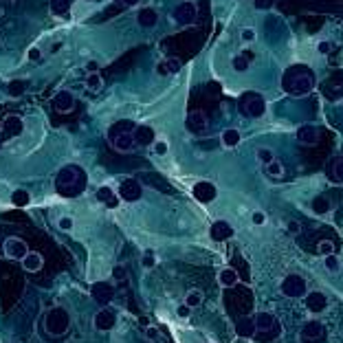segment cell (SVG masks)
<instances>
[{
  "instance_id": "1",
  "label": "cell",
  "mask_w": 343,
  "mask_h": 343,
  "mask_svg": "<svg viewBox=\"0 0 343 343\" xmlns=\"http://www.w3.org/2000/svg\"><path fill=\"white\" fill-rule=\"evenodd\" d=\"M282 88L288 95H295V97H302V95L310 93L315 88V75L308 66L304 64H295V66L286 68V73L282 75Z\"/></svg>"
},
{
  "instance_id": "2",
  "label": "cell",
  "mask_w": 343,
  "mask_h": 343,
  "mask_svg": "<svg viewBox=\"0 0 343 343\" xmlns=\"http://www.w3.org/2000/svg\"><path fill=\"white\" fill-rule=\"evenodd\" d=\"M55 189H57V194L66 196V198L79 196L86 189V172L77 165L62 167L60 174L55 176Z\"/></svg>"
},
{
  "instance_id": "3",
  "label": "cell",
  "mask_w": 343,
  "mask_h": 343,
  "mask_svg": "<svg viewBox=\"0 0 343 343\" xmlns=\"http://www.w3.org/2000/svg\"><path fill=\"white\" fill-rule=\"evenodd\" d=\"M238 110L242 117H251V119H258V117H262L266 112V101L264 97H262L260 93H244L242 97L238 99Z\"/></svg>"
},
{
  "instance_id": "4",
  "label": "cell",
  "mask_w": 343,
  "mask_h": 343,
  "mask_svg": "<svg viewBox=\"0 0 343 343\" xmlns=\"http://www.w3.org/2000/svg\"><path fill=\"white\" fill-rule=\"evenodd\" d=\"M68 326H71V317H68V312L60 308V306H55V308H51L47 312V317H44V328H47V332L49 334H53V337H60V334H64L68 330Z\"/></svg>"
},
{
  "instance_id": "5",
  "label": "cell",
  "mask_w": 343,
  "mask_h": 343,
  "mask_svg": "<svg viewBox=\"0 0 343 343\" xmlns=\"http://www.w3.org/2000/svg\"><path fill=\"white\" fill-rule=\"evenodd\" d=\"M282 293L286 297H293V299L306 297V293H308V284H306V280L302 275L290 273L282 280Z\"/></svg>"
},
{
  "instance_id": "6",
  "label": "cell",
  "mask_w": 343,
  "mask_h": 343,
  "mask_svg": "<svg viewBox=\"0 0 343 343\" xmlns=\"http://www.w3.org/2000/svg\"><path fill=\"white\" fill-rule=\"evenodd\" d=\"M299 339L302 343H324L326 341V328L321 321L312 319V321H306L302 332H299Z\"/></svg>"
},
{
  "instance_id": "7",
  "label": "cell",
  "mask_w": 343,
  "mask_h": 343,
  "mask_svg": "<svg viewBox=\"0 0 343 343\" xmlns=\"http://www.w3.org/2000/svg\"><path fill=\"white\" fill-rule=\"evenodd\" d=\"M255 317V328H258V332H271L275 337H280L284 332L282 324H277V319L271 315V312H258Z\"/></svg>"
},
{
  "instance_id": "8",
  "label": "cell",
  "mask_w": 343,
  "mask_h": 343,
  "mask_svg": "<svg viewBox=\"0 0 343 343\" xmlns=\"http://www.w3.org/2000/svg\"><path fill=\"white\" fill-rule=\"evenodd\" d=\"M3 251L7 258H11V260H25L27 258V242L25 240H20V238H7L5 240V244H3Z\"/></svg>"
},
{
  "instance_id": "9",
  "label": "cell",
  "mask_w": 343,
  "mask_h": 343,
  "mask_svg": "<svg viewBox=\"0 0 343 343\" xmlns=\"http://www.w3.org/2000/svg\"><path fill=\"white\" fill-rule=\"evenodd\" d=\"M90 295L93 299L97 304L101 306H106V304H110L112 302V297H115V286L110 282H95L93 284V288H90Z\"/></svg>"
},
{
  "instance_id": "10",
  "label": "cell",
  "mask_w": 343,
  "mask_h": 343,
  "mask_svg": "<svg viewBox=\"0 0 343 343\" xmlns=\"http://www.w3.org/2000/svg\"><path fill=\"white\" fill-rule=\"evenodd\" d=\"M141 194H143V189H141V183L134 178H126L123 183L119 185V198L121 200H126V202H134L141 198Z\"/></svg>"
},
{
  "instance_id": "11",
  "label": "cell",
  "mask_w": 343,
  "mask_h": 343,
  "mask_svg": "<svg viewBox=\"0 0 343 343\" xmlns=\"http://www.w3.org/2000/svg\"><path fill=\"white\" fill-rule=\"evenodd\" d=\"M304 304L312 315H319V312H324L328 308V297L321 293V290H310V293H306Z\"/></svg>"
},
{
  "instance_id": "12",
  "label": "cell",
  "mask_w": 343,
  "mask_h": 343,
  "mask_svg": "<svg viewBox=\"0 0 343 343\" xmlns=\"http://www.w3.org/2000/svg\"><path fill=\"white\" fill-rule=\"evenodd\" d=\"M196 5L194 3H189V0H185V3H180L176 9H174V13H172V18L176 20L178 25H192L194 20H196Z\"/></svg>"
},
{
  "instance_id": "13",
  "label": "cell",
  "mask_w": 343,
  "mask_h": 343,
  "mask_svg": "<svg viewBox=\"0 0 343 343\" xmlns=\"http://www.w3.org/2000/svg\"><path fill=\"white\" fill-rule=\"evenodd\" d=\"M185 126H187V130H189L192 134H205L207 128H209V121H207V117L202 115L200 110H194V112L187 115Z\"/></svg>"
},
{
  "instance_id": "14",
  "label": "cell",
  "mask_w": 343,
  "mask_h": 343,
  "mask_svg": "<svg viewBox=\"0 0 343 343\" xmlns=\"http://www.w3.org/2000/svg\"><path fill=\"white\" fill-rule=\"evenodd\" d=\"M192 194H194V198L198 202H211V200H216L218 189H216L214 183H209V180H200V183L194 185Z\"/></svg>"
},
{
  "instance_id": "15",
  "label": "cell",
  "mask_w": 343,
  "mask_h": 343,
  "mask_svg": "<svg viewBox=\"0 0 343 343\" xmlns=\"http://www.w3.org/2000/svg\"><path fill=\"white\" fill-rule=\"evenodd\" d=\"M209 236H211V240H216V242H224V240L233 238V227L227 220H216V222H211V227H209Z\"/></svg>"
},
{
  "instance_id": "16",
  "label": "cell",
  "mask_w": 343,
  "mask_h": 343,
  "mask_svg": "<svg viewBox=\"0 0 343 343\" xmlns=\"http://www.w3.org/2000/svg\"><path fill=\"white\" fill-rule=\"evenodd\" d=\"M22 128H25V123L20 117L16 115H11V117H5V121H3V134L7 139H13V136H20L22 134Z\"/></svg>"
},
{
  "instance_id": "17",
  "label": "cell",
  "mask_w": 343,
  "mask_h": 343,
  "mask_svg": "<svg viewBox=\"0 0 343 343\" xmlns=\"http://www.w3.org/2000/svg\"><path fill=\"white\" fill-rule=\"evenodd\" d=\"M73 106H75V97H73L71 90H60L53 97V108L57 112H71Z\"/></svg>"
},
{
  "instance_id": "18",
  "label": "cell",
  "mask_w": 343,
  "mask_h": 343,
  "mask_svg": "<svg viewBox=\"0 0 343 343\" xmlns=\"http://www.w3.org/2000/svg\"><path fill=\"white\" fill-rule=\"evenodd\" d=\"M297 141L304 145H315L319 141V130L312 126V123H304L297 130Z\"/></svg>"
},
{
  "instance_id": "19",
  "label": "cell",
  "mask_w": 343,
  "mask_h": 343,
  "mask_svg": "<svg viewBox=\"0 0 343 343\" xmlns=\"http://www.w3.org/2000/svg\"><path fill=\"white\" fill-rule=\"evenodd\" d=\"M115 324H117V315L108 308H101L97 315H95V328H97V330H112Z\"/></svg>"
},
{
  "instance_id": "20",
  "label": "cell",
  "mask_w": 343,
  "mask_h": 343,
  "mask_svg": "<svg viewBox=\"0 0 343 343\" xmlns=\"http://www.w3.org/2000/svg\"><path fill=\"white\" fill-rule=\"evenodd\" d=\"M112 145H115V150L117 152H132L134 150V134L132 132H123V134H117L115 139H110Z\"/></svg>"
},
{
  "instance_id": "21",
  "label": "cell",
  "mask_w": 343,
  "mask_h": 343,
  "mask_svg": "<svg viewBox=\"0 0 343 343\" xmlns=\"http://www.w3.org/2000/svg\"><path fill=\"white\" fill-rule=\"evenodd\" d=\"M132 134H134L136 145H152V143L156 141V139H154V130H152L150 126H136Z\"/></svg>"
},
{
  "instance_id": "22",
  "label": "cell",
  "mask_w": 343,
  "mask_h": 343,
  "mask_svg": "<svg viewBox=\"0 0 343 343\" xmlns=\"http://www.w3.org/2000/svg\"><path fill=\"white\" fill-rule=\"evenodd\" d=\"M236 332L240 334V337H253L255 332H258V328H255V317H242L236 324Z\"/></svg>"
},
{
  "instance_id": "23",
  "label": "cell",
  "mask_w": 343,
  "mask_h": 343,
  "mask_svg": "<svg viewBox=\"0 0 343 343\" xmlns=\"http://www.w3.org/2000/svg\"><path fill=\"white\" fill-rule=\"evenodd\" d=\"M42 264H44V258H42L40 253H35V251H29L27 253V258L22 260V266H25V271L29 273H38Z\"/></svg>"
},
{
  "instance_id": "24",
  "label": "cell",
  "mask_w": 343,
  "mask_h": 343,
  "mask_svg": "<svg viewBox=\"0 0 343 343\" xmlns=\"http://www.w3.org/2000/svg\"><path fill=\"white\" fill-rule=\"evenodd\" d=\"M156 20H158V16H156V11L154 9H150V7H145V9H141L136 13V22L141 25L143 29H152L156 25Z\"/></svg>"
},
{
  "instance_id": "25",
  "label": "cell",
  "mask_w": 343,
  "mask_h": 343,
  "mask_svg": "<svg viewBox=\"0 0 343 343\" xmlns=\"http://www.w3.org/2000/svg\"><path fill=\"white\" fill-rule=\"evenodd\" d=\"M97 200H101L106 207H110V209H115L117 205H119V196H117L110 187H99L97 189Z\"/></svg>"
},
{
  "instance_id": "26",
  "label": "cell",
  "mask_w": 343,
  "mask_h": 343,
  "mask_svg": "<svg viewBox=\"0 0 343 343\" xmlns=\"http://www.w3.org/2000/svg\"><path fill=\"white\" fill-rule=\"evenodd\" d=\"M218 282H220V286H224V288H233L238 284V271L236 268H222V271L218 273Z\"/></svg>"
},
{
  "instance_id": "27",
  "label": "cell",
  "mask_w": 343,
  "mask_h": 343,
  "mask_svg": "<svg viewBox=\"0 0 343 343\" xmlns=\"http://www.w3.org/2000/svg\"><path fill=\"white\" fill-rule=\"evenodd\" d=\"M27 88H29V82H25V79H13L7 86V95L9 97H20V95H25Z\"/></svg>"
},
{
  "instance_id": "28",
  "label": "cell",
  "mask_w": 343,
  "mask_h": 343,
  "mask_svg": "<svg viewBox=\"0 0 343 343\" xmlns=\"http://www.w3.org/2000/svg\"><path fill=\"white\" fill-rule=\"evenodd\" d=\"M134 123L132 121H119V123H115V126L110 128V132H108V136L115 139L117 134H123V132H134Z\"/></svg>"
},
{
  "instance_id": "29",
  "label": "cell",
  "mask_w": 343,
  "mask_h": 343,
  "mask_svg": "<svg viewBox=\"0 0 343 343\" xmlns=\"http://www.w3.org/2000/svg\"><path fill=\"white\" fill-rule=\"evenodd\" d=\"M330 180H332V183H343V156H339V158L332 161Z\"/></svg>"
},
{
  "instance_id": "30",
  "label": "cell",
  "mask_w": 343,
  "mask_h": 343,
  "mask_svg": "<svg viewBox=\"0 0 343 343\" xmlns=\"http://www.w3.org/2000/svg\"><path fill=\"white\" fill-rule=\"evenodd\" d=\"M238 143H240V132H238V130H233V128L224 130V132H222V145H224V148H236Z\"/></svg>"
},
{
  "instance_id": "31",
  "label": "cell",
  "mask_w": 343,
  "mask_h": 343,
  "mask_svg": "<svg viewBox=\"0 0 343 343\" xmlns=\"http://www.w3.org/2000/svg\"><path fill=\"white\" fill-rule=\"evenodd\" d=\"M324 266H326L328 273H339L341 271V260L337 258V253L324 255Z\"/></svg>"
},
{
  "instance_id": "32",
  "label": "cell",
  "mask_w": 343,
  "mask_h": 343,
  "mask_svg": "<svg viewBox=\"0 0 343 343\" xmlns=\"http://www.w3.org/2000/svg\"><path fill=\"white\" fill-rule=\"evenodd\" d=\"M71 3L73 0H51V11H53L55 16H66L71 9Z\"/></svg>"
},
{
  "instance_id": "33",
  "label": "cell",
  "mask_w": 343,
  "mask_h": 343,
  "mask_svg": "<svg viewBox=\"0 0 343 343\" xmlns=\"http://www.w3.org/2000/svg\"><path fill=\"white\" fill-rule=\"evenodd\" d=\"M11 202L16 207H27L29 202H31V196H29V192H25V189H16V192L11 194Z\"/></svg>"
},
{
  "instance_id": "34",
  "label": "cell",
  "mask_w": 343,
  "mask_h": 343,
  "mask_svg": "<svg viewBox=\"0 0 343 343\" xmlns=\"http://www.w3.org/2000/svg\"><path fill=\"white\" fill-rule=\"evenodd\" d=\"M101 86H104V79H101L99 73H88V77H86V88L97 93V90H101Z\"/></svg>"
},
{
  "instance_id": "35",
  "label": "cell",
  "mask_w": 343,
  "mask_h": 343,
  "mask_svg": "<svg viewBox=\"0 0 343 343\" xmlns=\"http://www.w3.org/2000/svg\"><path fill=\"white\" fill-rule=\"evenodd\" d=\"M202 299H205V297H202L200 290L194 288V290H189V293L185 295V304L189 306V308H198V306L202 304Z\"/></svg>"
},
{
  "instance_id": "36",
  "label": "cell",
  "mask_w": 343,
  "mask_h": 343,
  "mask_svg": "<svg viewBox=\"0 0 343 343\" xmlns=\"http://www.w3.org/2000/svg\"><path fill=\"white\" fill-rule=\"evenodd\" d=\"M312 211L319 216H324L330 211V202H328V198H324V196H317L315 200H312Z\"/></svg>"
},
{
  "instance_id": "37",
  "label": "cell",
  "mask_w": 343,
  "mask_h": 343,
  "mask_svg": "<svg viewBox=\"0 0 343 343\" xmlns=\"http://www.w3.org/2000/svg\"><path fill=\"white\" fill-rule=\"evenodd\" d=\"M266 172H268V176H273V178H282L284 176V165L280 163V161H271V163L266 165Z\"/></svg>"
},
{
  "instance_id": "38",
  "label": "cell",
  "mask_w": 343,
  "mask_h": 343,
  "mask_svg": "<svg viewBox=\"0 0 343 343\" xmlns=\"http://www.w3.org/2000/svg\"><path fill=\"white\" fill-rule=\"evenodd\" d=\"M255 156H258V161H260V163H264V165H268L271 161H275V158H273V152L268 150V148H258Z\"/></svg>"
},
{
  "instance_id": "39",
  "label": "cell",
  "mask_w": 343,
  "mask_h": 343,
  "mask_svg": "<svg viewBox=\"0 0 343 343\" xmlns=\"http://www.w3.org/2000/svg\"><path fill=\"white\" fill-rule=\"evenodd\" d=\"M317 251L321 255H330V253H334V244L330 242V240H321V242L317 244Z\"/></svg>"
},
{
  "instance_id": "40",
  "label": "cell",
  "mask_w": 343,
  "mask_h": 343,
  "mask_svg": "<svg viewBox=\"0 0 343 343\" xmlns=\"http://www.w3.org/2000/svg\"><path fill=\"white\" fill-rule=\"evenodd\" d=\"M165 71L167 73H178L180 71V62L176 60V57H170V60H165Z\"/></svg>"
},
{
  "instance_id": "41",
  "label": "cell",
  "mask_w": 343,
  "mask_h": 343,
  "mask_svg": "<svg viewBox=\"0 0 343 343\" xmlns=\"http://www.w3.org/2000/svg\"><path fill=\"white\" fill-rule=\"evenodd\" d=\"M233 68H236V71H246V68H249V60H246L244 55H238L236 60H233Z\"/></svg>"
},
{
  "instance_id": "42",
  "label": "cell",
  "mask_w": 343,
  "mask_h": 343,
  "mask_svg": "<svg viewBox=\"0 0 343 343\" xmlns=\"http://www.w3.org/2000/svg\"><path fill=\"white\" fill-rule=\"evenodd\" d=\"M253 5H255V9L266 11V9H271V7L275 5V0H253Z\"/></svg>"
},
{
  "instance_id": "43",
  "label": "cell",
  "mask_w": 343,
  "mask_h": 343,
  "mask_svg": "<svg viewBox=\"0 0 343 343\" xmlns=\"http://www.w3.org/2000/svg\"><path fill=\"white\" fill-rule=\"evenodd\" d=\"M27 57H29L31 62H42V53H40V49H38V47H31V49H29Z\"/></svg>"
},
{
  "instance_id": "44",
  "label": "cell",
  "mask_w": 343,
  "mask_h": 343,
  "mask_svg": "<svg viewBox=\"0 0 343 343\" xmlns=\"http://www.w3.org/2000/svg\"><path fill=\"white\" fill-rule=\"evenodd\" d=\"M154 152H156L158 156L167 154V143H165V141H154Z\"/></svg>"
},
{
  "instance_id": "45",
  "label": "cell",
  "mask_w": 343,
  "mask_h": 343,
  "mask_svg": "<svg viewBox=\"0 0 343 343\" xmlns=\"http://www.w3.org/2000/svg\"><path fill=\"white\" fill-rule=\"evenodd\" d=\"M240 35H242L244 42H253L255 40V31H253V29H242V33H240Z\"/></svg>"
},
{
  "instance_id": "46",
  "label": "cell",
  "mask_w": 343,
  "mask_h": 343,
  "mask_svg": "<svg viewBox=\"0 0 343 343\" xmlns=\"http://www.w3.org/2000/svg\"><path fill=\"white\" fill-rule=\"evenodd\" d=\"M60 229L71 231L73 229V218H60Z\"/></svg>"
},
{
  "instance_id": "47",
  "label": "cell",
  "mask_w": 343,
  "mask_h": 343,
  "mask_svg": "<svg viewBox=\"0 0 343 343\" xmlns=\"http://www.w3.org/2000/svg\"><path fill=\"white\" fill-rule=\"evenodd\" d=\"M143 266H145V268H152V266H154V255H152V253H145V255H143Z\"/></svg>"
},
{
  "instance_id": "48",
  "label": "cell",
  "mask_w": 343,
  "mask_h": 343,
  "mask_svg": "<svg viewBox=\"0 0 343 343\" xmlns=\"http://www.w3.org/2000/svg\"><path fill=\"white\" fill-rule=\"evenodd\" d=\"M266 222V216L262 214V211H255L253 214V224H264Z\"/></svg>"
},
{
  "instance_id": "49",
  "label": "cell",
  "mask_w": 343,
  "mask_h": 343,
  "mask_svg": "<svg viewBox=\"0 0 343 343\" xmlns=\"http://www.w3.org/2000/svg\"><path fill=\"white\" fill-rule=\"evenodd\" d=\"M112 277H115V280H123V277H126V271H123V266H117L115 271H112Z\"/></svg>"
},
{
  "instance_id": "50",
  "label": "cell",
  "mask_w": 343,
  "mask_h": 343,
  "mask_svg": "<svg viewBox=\"0 0 343 343\" xmlns=\"http://www.w3.org/2000/svg\"><path fill=\"white\" fill-rule=\"evenodd\" d=\"M189 312H192V308H189L187 304H183V306L178 308V317H189Z\"/></svg>"
},
{
  "instance_id": "51",
  "label": "cell",
  "mask_w": 343,
  "mask_h": 343,
  "mask_svg": "<svg viewBox=\"0 0 343 343\" xmlns=\"http://www.w3.org/2000/svg\"><path fill=\"white\" fill-rule=\"evenodd\" d=\"M148 337H150L152 341H156V339H158V332H156V328H148Z\"/></svg>"
},
{
  "instance_id": "52",
  "label": "cell",
  "mask_w": 343,
  "mask_h": 343,
  "mask_svg": "<svg viewBox=\"0 0 343 343\" xmlns=\"http://www.w3.org/2000/svg\"><path fill=\"white\" fill-rule=\"evenodd\" d=\"M319 53H330V44H328V42H321V44H319Z\"/></svg>"
},
{
  "instance_id": "53",
  "label": "cell",
  "mask_w": 343,
  "mask_h": 343,
  "mask_svg": "<svg viewBox=\"0 0 343 343\" xmlns=\"http://www.w3.org/2000/svg\"><path fill=\"white\" fill-rule=\"evenodd\" d=\"M288 229L293 231V233H297V231H299V224H297V222H288Z\"/></svg>"
},
{
  "instance_id": "54",
  "label": "cell",
  "mask_w": 343,
  "mask_h": 343,
  "mask_svg": "<svg viewBox=\"0 0 343 343\" xmlns=\"http://www.w3.org/2000/svg\"><path fill=\"white\" fill-rule=\"evenodd\" d=\"M117 3H121V5H136L139 0H117Z\"/></svg>"
},
{
  "instance_id": "55",
  "label": "cell",
  "mask_w": 343,
  "mask_h": 343,
  "mask_svg": "<svg viewBox=\"0 0 343 343\" xmlns=\"http://www.w3.org/2000/svg\"><path fill=\"white\" fill-rule=\"evenodd\" d=\"M86 68H88L90 73H97V64H95V62H90V64H88V66H86Z\"/></svg>"
},
{
  "instance_id": "56",
  "label": "cell",
  "mask_w": 343,
  "mask_h": 343,
  "mask_svg": "<svg viewBox=\"0 0 343 343\" xmlns=\"http://www.w3.org/2000/svg\"><path fill=\"white\" fill-rule=\"evenodd\" d=\"M0 148H3V134H0Z\"/></svg>"
}]
</instances>
